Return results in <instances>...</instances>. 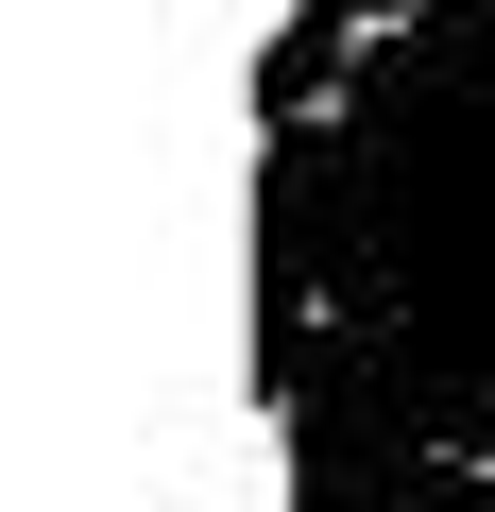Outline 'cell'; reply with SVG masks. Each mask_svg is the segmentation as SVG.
I'll return each instance as SVG.
<instances>
[{
	"label": "cell",
	"mask_w": 495,
	"mask_h": 512,
	"mask_svg": "<svg viewBox=\"0 0 495 512\" xmlns=\"http://www.w3.org/2000/svg\"><path fill=\"white\" fill-rule=\"evenodd\" d=\"M257 410L308 512H495V0H359L257 103Z\"/></svg>",
	"instance_id": "cell-1"
},
{
	"label": "cell",
	"mask_w": 495,
	"mask_h": 512,
	"mask_svg": "<svg viewBox=\"0 0 495 512\" xmlns=\"http://www.w3.org/2000/svg\"><path fill=\"white\" fill-rule=\"evenodd\" d=\"M291 35H308V0H239V69H257V103H274V86H291V69H308V52H291Z\"/></svg>",
	"instance_id": "cell-2"
}]
</instances>
